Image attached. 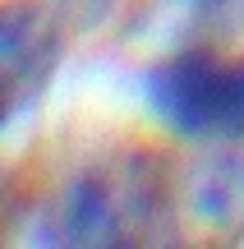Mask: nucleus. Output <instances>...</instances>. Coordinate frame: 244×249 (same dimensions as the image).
Returning <instances> with one entry per match:
<instances>
[{"instance_id": "obj_2", "label": "nucleus", "mask_w": 244, "mask_h": 249, "mask_svg": "<svg viewBox=\"0 0 244 249\" xmlns=\"http://www.w3.org/2000/svg\"><path fill=\"white\" fill-rule=\"evenodd\" d=\"M147 171H83L65 185L55 208L51 240L60 245H125L134 240V226L147 222V198H152Z\"/></svg>"}, {"instance_id": "obj_5", "label": "nucleus", "mask_w": 244, "mask_h": 249, "mask_svg": "<svg viewBox=\"0 0 244 249\" xmlns=\"http://www.w3.org/2000/svg\"><path fill=\"white\" fill-rule=\"evenodd\" d=\"M0 213H5V171H0Z\"/></svg>"}, {"instance_id": "obj_1", "label": "nucleus", "mask_w": 244, "mask_h": 249, "mask_svg": "<svg viewBox=\"0 0 244 249\" xmlns=\"http://www.w3.org/2000/svg\"><path fill=\"white\" fill-rule=\"evenodd\" d=\"M143 97L152 120L180 139L244 143V55L175 51L147 70Z\"/></svg>"}, {"instance_id": "obj_6", "label": "nucleus", "mask_w": 244, "mask_h": 249, "mask_svg": "<svg viewBox=\"0 0 244 249\" xmlns=\"http://www.w3.org/2000/svg\"><path fill=\"white\" fill-rule=\"evenodd\" d=\"M189 5H217V0H189Z\"/></svg>"}, {"instance_id": "obj_4", "label": "nucleus", "mask_w": 244, "mask_h": 249, "mask_svg": "<svg viewBox=\"0 0 244 249\" xmlns=\"http://www.w3.org/2000/svg\"><path fill=\"white\" fill-rule=\"evenodd\" d=\"M194 213L217 231H244V148H221L189 180Z\"/></svg>"}, {"instance_id": "obj_3", "label": "nucleus", "mask_w": 244, "mask_h": 249, "mask_svg": "<svg viewBox=\"0 0 244 249\" xmlns=\"http://www.w3.org/2000/svg\"><path fill=\"white\" fill-rule=\"evenodd\" d=\"M60 23L37 0H0V129L46 92L60 65Z\"/></svg>"}]
</instances>
